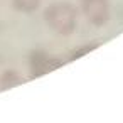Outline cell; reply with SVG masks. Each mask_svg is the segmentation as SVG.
I'll list each match as a JSON object with an SVG mask.
<instances>
[{
	"label": "cell",
	"mask_w": 123,
	"mask_h": 123,
	"mask_svg": "<svg viewBox=\"0 0 123 123\" xmlns=\"http://www.w3.org/2000/svg\"><path fill=\"white\" fill-rule=\"evenodd\" d=\"M79 4L84 17L94 27H103L111 17L110 0H79Z\"/></svg>",
	"instance_id": "cell-2"
},
{
	"label": "cell",
	"mask_w": 123,
	"mask_h": 123,
	"mask_svg": "<svg viewBox=\"0 0 123 123\" xmlns=\"http://www.w3.org/2000/svg\"><path fill=\"white\" fill-rule=\"evenodd\" d=\"M42 0H12V5L17 12L22 14H32L41 7Z\"/></svg>",
	"instance_id": "cell-5"
},
{
	"label": "cell",
	"mask_w": 123,
	"mask_h": 123,
	"mask_svg": "<svg viewBox=\"0 0 123 123\" xmlns=\"http://www.w3.org/2000/svg\"><path fill=\"white\" fill-rule=\"evenodd\" d=\"M59 66H61L59 57L51 56L46 51H32L31 52L29 68H31V73H32L34 78L42 76V74H47V73H51L52 69H56Z\"/></svg>",
	"instance_id": "cell-3"
},
{
	"label": "cell",
	"mask_w": 123,
	"mask_h": 123,
	"mask_svg": "<svg viewBox=\"0 0 123 123\" xmlns=\"http://www.w3.org/2000/svg\"><path fill=\"white\" fill-rule=\"evenodd\" d=\"M22 83H24V78L14 69H7L0 76V89H10V88L20 86Z\"/></svg>",
	"instance_id": "cell-4"
},
{
	"label": "cell",
	"mask_w": 123,
	"mask_h": 123,
	"mask_svg": "<svg viewBox=\"0 0 123 123\" xmlns=\"http://www.w3.org/2000/svg\"><path fill=\"white\" fill-rule=\"evenodd\" d=\"M44 22L59 36H71L78 27V10L69 2H52L44 9Z\"/></svg>",
	"instance_id": "cell-1"
},
{
	"label": "cell",
	"mask_w": 123,
	"mask_h": 123,
	"mask_svg": "<svg viewBox=\"0 0 123 123\" xmlns=\"http://www.w3.org/2000/svg\"><path fill=\"white\" fill-rule=\"evenodd\" d=\"M94 47H98V44H86L84 47H79L76 52H73V54L69 56V61H74V59H78L79 56H83V54L89 52V51H91V49H94Z\"/></svg>",
	"instance_id": "cell-6"
}]
</instances>
